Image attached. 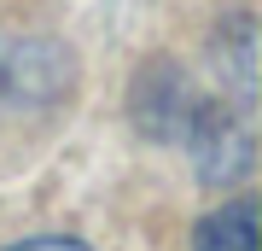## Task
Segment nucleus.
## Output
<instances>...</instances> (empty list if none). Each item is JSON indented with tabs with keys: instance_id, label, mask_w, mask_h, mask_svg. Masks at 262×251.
I'll list each match as a JSON object with an SVG mask.
<instances>
[{
	"instance_id": "nucleus-2",
	"label": "nucleus",
	"mask_w": 262,
	"mask_h": 251,
	"mask_svg": "<svg viewBox=\"0 0 262 251\" xmlns=\"http://www.w3.org/2000/svg\"><path fill=\"white\" fill-rule=\"evenodd\" d=\"M6 251H88L82 240H70V234H35V240H18Z\"/></svg>"
},
{
	"instance_id": "nucleus-1",
	"label": "nucleus",
	"mask_w": 262,
	"mask_h": 251,
	"mask_svg": "<svg viewBox=\"0 0 262 251\" xmlns=\"http://www.w3.org/2000/svg\"><path fill=\"white\" fill-rule=\"evenodd\" d=\"M198 251H256V205L251 199H233V205L210 210L192 234Z\"/></svg>"
}]
</instances>
